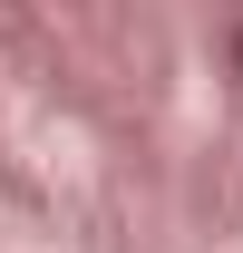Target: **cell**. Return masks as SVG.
Returning a JSON list of instances; mask_svg holds the SVG:
<instances>
[{"label":"cell","mask_w":243,"mask_h":253,"mask_svg":"<svg viewBox=\"0 0 243 253\" xmlns=\"http://www.w3.org/2000/svg\"><path fill=\"white\" fill-rule=\"evenodd\" d=\"M224 49H234V78H243V20H234V39H224Z\"/></svg>","instance_id":"6da1fadb"}]
</instances>
